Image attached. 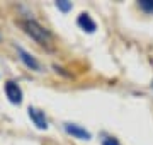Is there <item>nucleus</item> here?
<instances>
[{"label": "nucleus", "mask_w": 153, "mask_h": 145, "mask_svg": "<svg viewBox=\"0 0 153 145\" xmlns=\"http://www.w3.org/2000/svg\"><path fill=\"white\" fill-rule=\"evenodd\" d=\"M17 55H19V58H21V61L26 65L27 68H31V70H36V72H39L41 70V65H39V61L34 58L31 53H27V51L24 50V48H21V46H17Z\"/></svg>", "instance_id": "2"}, {"label": "nucleus", "mask_w": 153, "mask_h": 145, "mask_svg": "<svg viewBox=\"0 0 153 145\" xmlns=\"http://www.w3.org/2000/svg\"><path fill=\"white\" fill-rule=\"evenodd\" d=\"M56 7H58L61 12L71 10V4H70V2H65V0H60V2H56Z\"/></svg>", "instance_id": "8"}, {"label": "nucleus", "mask_w": 153, "mask_h": 145, "mask_svg": "<svg viewBox=\"0 0 153 145\" xmlns=\"http://www.w3.org/2000/svg\"><path fill=\"white\" fill-rule=\"evenodd\" d=\"M76 24H78L83 31H87V33H94V31H95V28H97V26H95V22H94V19L88 16V14H85V12L78 16Z\"/></svg>", "instance_id": "6"}, {"label": "nucleus", "mask_w": 153, "mask_h": 145, "mask_svg": "<svg viewBox=\"0 0 153 145\" xmlns=\"http://www.w3.org/2000/svg\"><path fill=\"white\" fill-rule=\"evenodd\" d=\"M21 26L24 28V31H26L34 41H38L39 45L46 46L49 43L51 34H49L48 29H44L39 22H36V21H33V19H26V21H22L21 22Z\"/></svg>", "instance_id": "1"}, {"label": "nucleus", "mask_w": 153, "mask_h": 145, "mask_svg": "<svg viewBox=\"0 0 153 145\" xmlns=\"http://www.w3.org/2000/svg\"><path fill=\"white\" fill-rule=\"evenodd\" d=\"M27 113H29V118L33 120V123L38 126L39 130H46L48 128V120H46V116H44L43 111H39V109H36V108H29Z\"/></svg>", "instance_id": "4"}, {"label": "nucleus", "mask_w": 153, "mask_h": 145, "mask_svg": "<svg viewBox=\"0 0 153 145\" xmlns=\"http://www.w3.org/2000/svg\"><path fill=\"white\" fill-rule=\"evenodd\" d=\"M102 145H121V144L114 137H107V138H102Z\"/></svg>", "instance_id": "9"}, {"label": "nucleus", "mask_w": 153, "mask_h": 145, "mask_svg": "<svg viewBox=\"0 0 153 145\" xmlns=\"http://www.w3.org/2000/svg\"><path fill=\"white\" fill-rule=\"evenodd\" d=\"M5 94H7V97H9V101L14 102V104H21L22 102V90H21V87H19L16 82H12V80L5 82Z\"/></svg>", "instance_id": "3"}, {"label": "nucleus", "mask_w": 153, "mask_h": 145, "mask_svg": "<svg viewBox=\"0 0 153 145\" xmlns=\"http://www.w3.org/2000/svg\"><path fill=\"white\" fill-rule=\"evenodd\" d=\"M65 130H66V133H70L71 137H75V138H80V140H90L92 138V135L88 133L85 128L78 126V125H73V123H66Z\"/></svg>", "instance_id": "5"}, {"label": "nucleus", "mask_w": 153, "mask_h": 145, "mask_svg": "<svg viewBox=\"0 0 153 145\" xmlns=\"http://www.w3.org/2000/svg\"><path fill=\"white\" fill-rule=\"evenodd\" d=\"M138 5L141 10H145L146 14H153V0H140Z\"/></svg>", "instance_id": "7"}]
</instances>
